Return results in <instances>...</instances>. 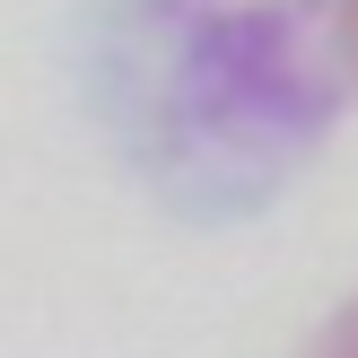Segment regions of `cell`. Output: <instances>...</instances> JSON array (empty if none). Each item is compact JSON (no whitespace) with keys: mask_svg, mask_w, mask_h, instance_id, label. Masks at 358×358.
<instances>
[{"mask_svg":"<svg viewBox=\"0 0 358 358\" xmlns=\"http://www.w3.org/2000/svg\"><path fill=\"white\" fill-rule=\"evenodd\" d=\"M315 358H358V306L341 315V324L324 332V341H315Z\"/></svg>","mask_w":358,"mask_h":358,"instance_id":"6da1fadb","label":"cell"}]
</instances>
